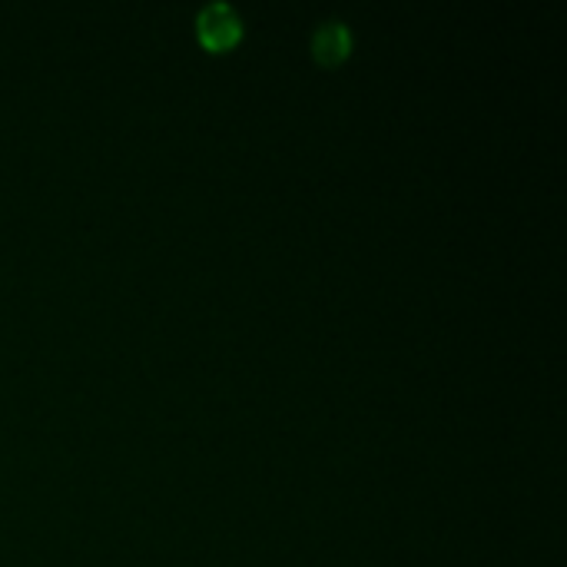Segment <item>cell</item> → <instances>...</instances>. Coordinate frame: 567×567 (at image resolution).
Listing matches in <instances>:
<instances>
[{
	"label": "cell",
	"mask_w": 567,
	"mask_h": 567,
	"mask_svg": "<svg viewBox=\"0 0 567 567\" xmlns=\"http://www.w3.org/2000/svg\"><path fill=\"white\" fill-rule=\"evenodd\" d=\"M196 33L199 43L213 53H226L243 40V20L233 7L226 3H209L199 17H196Z\"/></svg>",
	"instance_id": "cell-1"
},
{
	"label": "cell",
	"mask_w": 567,
	"mask_h": 567,
	"mask_svg": "<svg viewBox=\"0 0 567 567\" xmlns=\"http://www.w3.org/2000/svg\"><path fill=\"white\" fill-rule=\"evenodd\" d=\"M312 53L322 66H339L352 53V30L342 20H326L316 27L312 37Z\"/></svg>",
	"instance_id": "cell-2"
}]
</instances>
